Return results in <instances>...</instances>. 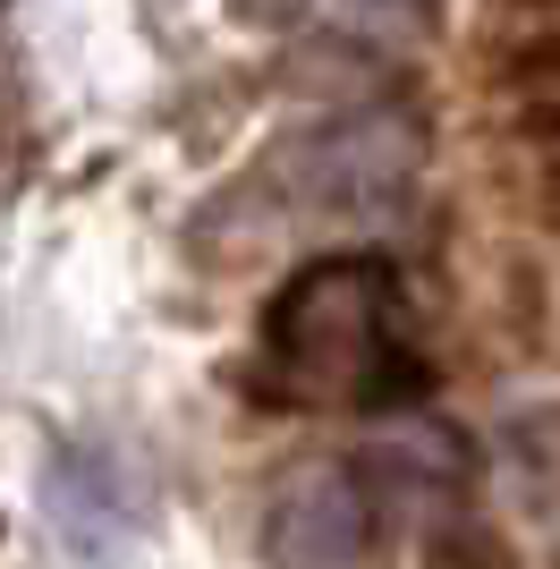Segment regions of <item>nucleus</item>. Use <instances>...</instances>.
Returning a JSON list of instances; mask_svg holds the SVG:
<instances>
[{
    "label": "nucleus",
    "mask_w": 560,
    "mask_h": 569,
    "mask_svg": "<svg viewBox=\"0 0 560 569\" xmlns=\"http://www.w3.org/2000/svg\"><path fill=\"white\" fill-rule=\"evenodd\" d=\"M263 375L280 400L314 408H408L424 391V349L408 289L382 256H323L263 315Z\"/></svg>",
    "instance_id": "f257e3e1"
},
{
    "label": "nucleus",
    "mask_w": 560,
    "mask_h": 569,
    "mask_svg": "<svg viewBox=\"0 0 560 569\" xmlns=\"http://www.w3.org/2000/svg\"><path fill=\"white\" fill-rule=\"evenodd\" d=\"M424 162V137L399 111H366L323 128L314 144H298V179L289 188L306 204H340V213H366V204H391Z\"/></svg>",
    "instance_id": "f03ea898"
},
{
    "label": "nucleus",
    "mask_w": 560,
    "mask_h": 569,
    "mask_svg": "<svg viewBox=\"0 0 560 569\" xmlns=\"http://www.w3.org/2000/svg\"><path fill=\"white\" fill-rule=\"evenodd\" d=\"M382 501L366 476L323 468L298 493H280L272 510V569H373V536H382Z\"/></svg>",
    "instance_id": "7ed1b4c3"
},
{
    "label": "nucleus",
    "mask_w": 560,
    "mask_h": 569,
    "mask_svg": "<svg viewBox=\"0 0 560 569\" xmlns=\"http://www.w3.org/2000/svg\"><path fill=\"white\" fill-rule=\"evenodd\" d=\"M43 510H51V527H60V545H69L77 561H119V552L137 545V527H144V501L128 493V476H119L102 451L51 459Z\"/></svg>",
    "instance_id": "20e7f679"
}]
</instances>
